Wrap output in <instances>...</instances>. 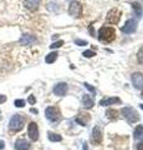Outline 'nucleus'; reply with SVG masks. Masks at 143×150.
Wrapping results in <instances>:
<instances>
[{"label":"nucleus","instance_id":"4468645a","mask_svg":"<svg viewBox=\"0 0 143 150\" xmlns=\"http://www.w3.org/2000/svg\"><path fill=\"white\" fill-rule=\"evenodd\" d=\"M24 5L26 9H29V10L34 11L36 9L39 8L40 5V0H24Z\"/></svg>","mask_w":143,"mask_h":150},{"label":"nucleus","instance_id":"f257e3e1","mask_svg":"<svg viewBox=\"0 0 143 150\" xmlns=\"http://www.w3.org/2000/svg\"><path fill=\"white\" fill-rule=\"evenodd\" d=\"M98 40L101 43H111V41L114 40L116 38V30L111 26H102L98 30Z\"/></svg>","mask_w":143,"mask_h":150},{"label":"nucleus","instance_id":"aec40b11","mask_svg":"<svg viewBox=\"0 0 143 150\" xmlns=\"http://www.w3.org/2000/svg\"><path fill=\"white\" fill-rule=\"evenodd\" d=\"M57 53H56V51H52V53H50V54H47V55H46V58H45V62L46 63H47V64H52L54 62H55V60H56L57 59Z\"/></svg>","mask_w":143,"mask_h":150},{"label":"nucleus","instance_id":"393cba45","mask_svg":"<svg viewBox=\"0 0 143 150\" xmlns=\"http://www.w3.org/2000/svg\"><path fill=\"white\" fill-rule=\"evenodd\" d=\"M82 55H84L85 58H92V56H95L96 54H95L92 50H86V51H84V53H82Z\"/></svg>","mask_w":143,"mask_h":150},{"label":"nucleus","instance_id":"a878e982","mask_svg":"<svg viewBox=\"0 0 143 150\" xmlns=\"http://www.w3.org/2000/svg\"><path fill=\"white\" fill-rule=\"evenodd\" d=\"M75 43L77 44V45H80V46H84V45H87V41H85V40H75Z\"/></svg>","mask_w":143,"mask_h":150},{"label":"nucleus","instance_id":"f3484780","mask_svg":"<svg viewBox=\"0 0 143 150\" xmlns=\"http://www.w3.org/2000/svg\"><path fill=\"white\" fill-rule=\"evenodd\" d=\"M82 104H84L86 109H91V108L95 105V103L91 99L90 95H84V98H82Z\"/></svg>","mask_w":143,"mask_h":150},{"label":"nucleus","instance_id":"20e7f679","mask_svg":"<svg viewBox=\"0 0 143 150\" xmlns=\"http://www.w3.org/2000/svg\"><path fill=\"white\" fill-rule=\"evenodd\" d=\"M68 14L73 18H80L82 15V5L78 1H71L68 5Z\"/></svg>","mask_w":143,"mask_h":150},{"label":"nucleus","instance_id":"412c9836","mask_svg":"<svg viewBox=\"0 0 143 150\" xmlns=\"http://www.w3.org/2000/svg\"><path fill=\"white\" fill-rule=\"evenodd\" d=\"M106 115H107V118L111 119V120H116L118 118L117 110H113V109H108L107 111H106Z\"/></svg>","mask_w":143,"mask_h":150},{"label":"nucleus","instance_id":"a211bd4d","mask_svg":"<svg viewBox=\"0 0 143 150\" xmlns=\"http://www.w3.org/2000/svg\"><path fill=\"white\" fill-rule=\"evenodd\" d=\"M132 9H133V13H135L137 19H140L142 15V5L140 3H132Z\"/></svg>","mask_w":143,"mask_h":150},{"label":"nucleus","instance_id":"2f4dec72","mask_svg":"<svg viewBox=\"0 0 143 150\" xmlns=\"http://www.w3.org/2000/svg\"><path fill=\"white\" fill-rule=\"evenodd\" d=\"M82 150H90V149H89V145L84 144V146H82Z\"/></svg>","mask_w":143,"mask_h":150},{"label":"nucleus","instance_id":"9b49d317","mask_svg":"<svg viewBox=\"0 0 143 150\" xmlns=\"http://www.w3.org/2000/svg\"><path fill=\"white\" fill-rule=\"evenodd\" d=\"M91 142L93 144H100L101 142H102V133H101V129L98 128V126H95L93 130H92Z\"/></svg>","mask_w":143,"mask_h":150},{"label":"nucleus","instance_id":"5701e85b","mask_svg":"<svg viewBox=\"0 0 143 150\" xmlns=\"http://www.w3.org/2000/svg\"><path fill=\"white\" fill-rule=\"evenodd\" d=\"M14 105H15L16 108H24L25 100H22V99H16L15 101H14Z\"/></svg>","mask_w":143,"mask_h":150},{"label":"nucleus","instance_id":"bb28decb","mask_svg":"<svg viewBox=\"0 0 143 150\" xmlns=\"http://www.w3.org/2000/svg\"><path fill=\"white\" fill-rule=\"evenodd\" d=\"M27 101H29L31 105H34L35 103H36V99H35V96H34V95H30V96H29V99H27Z\"/></svg>","mask_w":143,"mask_h":150},{"label":"nucleus","instance_id":"f704fd0d","mask_svg":"<svg viewBox=\"0 0 143 150\" xmlns=\"http://www.w3.org/2000/svg\"><path fill=\"white\" fill-rule=\"evenodd\" d=\"M141 96H142V98H143V91H142V95H141Z\"/></svg>","mask_w":143,"mask_h":150},{"label":"nucleus","instance_id":"39448f33","mask_svg":"<svg viewBox=\"0 0 143 150\" xmlns=\"http://www.w3.org/2000/svg\"><path fill=\"white\" fill-rule=\"evenodd\" d=\"M45 116L46 119L50 121H59L60 120V111L55 106H49L45 110Z\"/></svg>","mask_w":143,"mask_h":150},{"label":"nucleus","instance_id":"2eb2a0df","mask_svg":"<svg viewBox=\"0 0 143 150\" xmlns=\"http://www.w3.org/2000/svg\"><path fill=\"white\" fill-rule=\"evenodd\" d=\"M119 103H121V99H119V98H107V99L100 100V105L101 106H106V105L119 104Z\"/></svg>","mask_w":143,"mask_h":150},{"label":"nucleus","instance_id":"473e14b6","mask_svg":"<svg viewBox=\"0 0 143 150\" xmlns=\"http://www.w3.org/2000/svg\"><path fill=\"white\" fill-rule=\"evenodd\" d=\"M30 111H31V112H34V114H38V112H39L38 110H36V109H33V108H31V109H30Z\"/></svg>","mask_w":143,"mask_h":150},{"label":"nucleus","instance_id":"72a5a7b5","mask_svg":"<svg viewBox=\"0 0 143 150\" xmlns=\"http://www.w3.org/2000/svg\"><path fill=\"white\" fill-rule=\"evenodd\" d=\"M141 108H142V109H143V104H141Z\"/></svg>","mask_w":143,"mask_h":150},{"label":"nucleus","instance_id":"f8f14e48","mask_svg":"<svg viewBox=\"0 0 143 150\" xmlns=\"http://www.w3.org/2000/svg\"><path fill=\"white\" fill-rule=\"evenodd\" d=\"M15 150H29L30 149V143L26 139H17L14 145Z\"/></svg>","mask_w":143,"mask_h":150},{"label":"nucleus","instance_id":"0eeeda50","mask_svg":"<svg viewBox=\"0 0 143 150\" xmlns=\"http://www.w3.org/2000/svg\"><path fill=\"white\" fill-rule=\"evenodd\" d=\"M27 135H29V138L33 140V142H36V140L39 139V128L35 121H31V123L27 125Z\"/></svg>","mask_w":143,"mask_h":150},{"label":"nucleus","instance_id":"ddd939ff","mask_svg":"<svg viewBox=\"0 0 143 150\" xmlns=\"http://www.w3.org/2000/svg\"><path fill=\"white\" fill-rule=\"evenodd\" d=\"M36 41V38L34 35H29V34H24L21 38H20V40H19V43L21 45H31V44H34Z\"/></svg>","mask_w":143,"mask_h":150},{"label":"nucleus","instance_id":"1a4fd4ad","mask_svg":"<svg viewBox=\"0 0 143 150\" xmlns=\"http://www.w3.org/2000/svg\"><path fill=\"white\" fill-rule=\"evenodd\" d=\"M136 29H137V23L133 19H128L126 24L122 26V31L126 33V34H132V33L136 31Z\"/></svg>","mask_w":143,"mask_h":150},{"label":"nucleus","instance_id":"6e6552de","mask_svg":"<svg viewBox=\"0 0 143 150\" xmlns=\"http://www.w3.org/2000/svg\"><path fill=\"white\" fill-rule=\"evenodd\" d=\"M131 80H132V84H133V86H135L136 89H143V75L142 73H133L131 75Z\"/></svg>","mask_w":143,"mask_h":150},{"label":"nucleus","instance_id":"b1692460","mask_svg":"<svg viewBox=\"0 0 143 150\" xmlns=\"http://www.w3.org/2000/svg\"><path fill=\"white\" fill-rule=\"evenodd\" d=\"M62 44H63V41L59 40V41H56V43H52L51 45H50V48H51V49H59L60 46H62Z\"/></svg>","mask_w":143,"mask_h":150},{"label":"nucleus","instance_id":"c756f323","mask_svg":"<svg viewBox=\"0 0 143 150\" xmlns=\"http://www.w3.org/2000/svg\"><path fill=\"white\" fill-rule=\"evenodd\" d=\"M6 101V96L5 95H0V104H3V103Z\"/></svg>","mask_w":143,"mask_h":150},{"label":"nucleus","instance_id":"c85d7f7f","mask_svg":"<svg viewBox=\"0 0 143 150\" xmlns=\"http://www.w3.org/2000/svg\"><path fill=\"white\" fill-rule=\"evenodd\" d=\"M136 150H143V142L136 145Z\"/></svg>","mask_w":143,"mask_h":150},{"label":"nucleus","instance_id":"4be33fe9","mask_svg":"<svg viewBox=\"0 0 143 150\" xmlns=\"http://www.w3.org/2000/svg\"><path fill=\"white\" fill-rule=\"evenodd\" d=\"M137 60H138V63H140L141 65H143V46L138 50V53H137Z\"/></svg>","mask_w":143,"mask_h":150},{"label":"nucleus","instance_id":"7c9ffc66","mask_svg":"<svg viewBox=\"0 0 143 150\" xmlns=\"http://www.w3.org/2000/svg\"><path fill=\"white\" fill-rule=\"evenodd\" d=\"M4 148H5V143H4L3 140H0V150L4 149Z\"/></svg>","mask_w":143,"mask_h":150},{"label":"nucleus","instance_id":"dca6fc26","mask_svg":"<svg viewBox=\"0 0 143 150\" xmlns=\"http://www.w3.org/2000/svg\"><path fill=\"white\" fill-rule=\"evenodd\" d=\"M133 137L136 140H143V125H137L135 131H133Z\"/></svg>","mask_w":143,"mask_h":150},{"label":"nucleus","instance_id":"f03ea898","mask_svg":"<svg viewBox=\"0 0 143 150\" xmlns=\"http://www.w3.org/2000/svg\"><path fill=\"white\" fill-rule=\"evenodd\" d=\"M25 126V118L21 114H14L9 121V130L13 133L21 131Z\"/></svg>","mask_w":143,"mask_h":150},{"label":"nucleus","instance_id":"6ab92c4d","mask_svg":"<svg viewBox=\"0 0 143 150\" xmlns=\"http://www.w3.org/2000/svg\"><path fill=\"white\" fill-rule=\"evenodd\" d=\"M47 138H49L50 142H54V143L61 142V140H62L61 135H59V134H56V133H52V131H49V133H47Z\"/></svg>","mask_w":143,"mask_h":150},{"label":"nucleus","instance_id":"9d476101","mask_svg":"<svg viewBox=\"0 0 143 150\" xmlns=\"http://www.w3.org/2000/svg\"><path fill=\"white\" fill-rule=\"evenodd\" d=\"M67 89H68V86L66 83H59L54 86V94L57 96H63V95H66Z\"/></svg>","mask_w":143,"mask_h":150},{"label":"nucleus","instance_id":"7ed1b4c3","mask_svg":"<svg viewBox=\"0 0 143 150\" xmlns=\"http://www.w3.org/2000/svg\"><path fill=\"white\" fill-rule=\"evenodd\" d=\"M121 114L123 115V118L126 119L128 123H136V121L140 120V115H138V112L133 109V108L131 106H126L123 108V109L121 110Z\"/></svg>","mask_w":143,"mask_h":150},{"label":"nucleus","instance_id":"cd10ccee","mask_svg":"<svg viewBox=\"0 0 143 150\" xmlns=\"http://www.w3.org/2000/svg\"><path fill=\"white\" fill-rule=\"evenodd\" d=\"M85 88H86V89H89L90 91H95V88H93V86H91L90 84H85Z\"/></svg>","mask_w":143,"mask_h":150},{"label":"nucleus","instance_id":"423d86ee","mask_svg":"<svg viewBox=\"0 0 143 150\" xmlns=\"http://www.w3.org/2000/svg\"><path fill=\"white\" fill-rule=\"evenodd\" d=\"M119 18H121V11L118 9H111L107 14V18H106V23L114 25L119 21Z\"/></svg>","mask_w":143,"mask_h":150}]
</instances>
